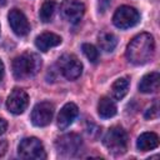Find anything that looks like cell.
Masks as SVG:
<instances>
[{
	"label": "cell",
	"instance_id": "1",
	"mask_svg": "<svg viewBox=\"0 0 160 160\" xmlns=\"http://www.w3.org/2000/svg\"><path fill=\"white\" fill-rule=\"evenodd\" d=\"M155 51V41L151 34L141 32L132 38L126 46V58L134 65H144L149 62Z\"/></svg>",
	"mask_w": 160,
	"mask_h": 160
},
{
	"label": "cell",
	"instance_id": "2",
	"mask_svg": "<svg viewBox=\"0 0 160 160\" xmlns=\"http://www.w3.org/2000/svg\"><path fill=\"white\" fill-rule=\"evenodd\" d=\"M41 68V59L38 54L26 51L16 56L12 61V74L15 79L22 80L31 78L39 72Z\"/></svg>",
	"mask_w": 160,
	"mask_h": 160
},
{
	"label": "cell",
	"instance_id": "3",
	"mask_svg": "<svg viewBox=\"0 0 160 160\" xmlns=\"http://www.w3.org/2000/svg\"><path fill=\"white\" fill-rule=\"evenodd\" d=\"M102 142L109 152L112 155H121L128 148V134L122 128L112 126L106 131Z\"/></svg>",
	"mask_w": 160,
	"mask_h": 160
},
{
	"label": "cell",
	"instance_id": "4",
	"mask_svg": "<svg viewBox=\"0 0 160 160\" xmlns=\"http://www.w3.org/2000/svg\"><path fill=\"white\" fill-rule=\"evenodd\" d=\"M18 154L22 159L28 160H41L46 159L45 149L42 142L38 138H25L20 141Z\"/></svg>",
	"mask_w": 160,
	"mask_h": 160
},
{
	"label": "cell",
	"instance_id": "5",
	"mask_svg": "<svg viewBox=\"0 0 160 160\" xmlns=\"http://www.w3.org/2000/svg\"><path fill=\"white\" fill-rule=\"evenodd\" d=\"M56 68L68 80H75L82 72L81 61L72 54H64L62 56H60L56 62Z\"/></svg>",
	"mask_w": 160,
	"mask_h": 160
},
{
	"label": "cell",
	"instance_id": "6",
	"mask_svg": "<svg viewBox=\"0 0 160 160\" xmlns=\"http://www.w3.org/2000/svg\"><path fill=\"white\" fill-rule=\"evenodd\" d=\"M139 20H140V14L138 12V10L128 5H122L118 8L112 16V22L119 29L132 28L139 22Z\"/></svg>",
	"mask_w": 160,
	"mask_h": 160
},
{
	"label": "cell",
	"instance_id": "7",
	"mask_svg": "<svg viewBox=\"0 0 160 160\" xmlns=\"http://www.w3.org/2000/svg\"><path fill=\"white\" fill-rule=\"evenodd\" d=\"M81 145H82V139L80 138V135L74 134V132L65 134V135L58 138L55 141V148H56L58 152L61 155H65V156L75 155L80 150Z\"/></svg>",
	"mask_w": 160,
	"mask_h": 160
},
{
	"label": "cell",
	"instance_id": "8",
	"mask_svg": "<svg viewBox=\"0 0 160 160\" xmlns=\"http://www.w3.org/2000/svg\"><path fill=\"white\" fill-rule=\"evenodd\" d=\"M85 12V6L78 0H64L60 5V15L64 20L71 24H76L81 20Z\"/></svg>",
	"mask_w": 160,
	"mask_h": 160
},
{
	"label": "cell",
	"instance_id": "9",
	"mask_svg": "<svg viewBox=\"0 0 160 160\" xmlns=\"http://www.w3.org/2000/svg\"><path fill=\"white\" fill-rule=\"evenodd\" d=\"M54 116V105L49 101H41L36 104L31 111V122L35 126L42 128L51 122Z\"/></svg>",
	"mask_w": 160,
	"mask_h": 160
},
{
	"label": "cell",
	"instance_id": "10",
	"mask_svg": "<svg viewBox=\"0 0 160 160\" xmlns=\"http://www.w3.org/2000/svg\"><path fill=\"white\" fill-rule=\"evenodd\" d=\"M28 104H29V96L22 89H14L6 100L8 110L15 115L22 114L24 110L28 108Z\"/></svg>",
	"mask_w": 160,
	"mask_h": 160
},
{
	"label": "cell",
	"instance_id": "11",
	"mask_svg": "<svg viewBox=\"0 0 160 160\" xmlns=\"http://www.w3.org/2000/svg\"><path fill=\"white\" fill-rule=\"evenodd\" d=\"M9 24L11 30L18 35V36H25L30 31V24L24 15V12L19 9H11L8 15Z\"/></svg>",
	"mask_w": 160,
	"mask_h": 160
},
{
	"label": "cell",
	"instance_id": "12",
	"mask_svg": "<svg viewBox=\"0 0 160 160\" xmlns=\"http://www.w3.org/2000/svg\"><path fill=\"white\" fill-rule=\"evenodd\" d=\"M78 114H79V109L74 102L65 104L61 108V110L58 115V126H59V129L64 130V129L69 128L74 122V120L76 119Z\"/></svg>",
	"mask_w": 160,
	"mask_h": 160
},
{
	"label": "cell",
	"instance_id": "13",
	"mask_svg": "<svg viewBox=\"0 0 160 160\" xmlns=\"http://www.w3.org/2000/svg\"><path fill=\"white\" fill-rule=\"evenodd\" d=\"M60 44H61V38L54 32H42L35 39V46L44 52Z\"/></svg>",
	"mask_w": 160,
	"mask_h": 160
},
{
	"label": "cell",
	"instance_id": "14",
	"mask_svg": "<svg viewBox=\"0 0 160 160\" xmlns=\"http://www.w3.org/2000/svg\"><path fill=\"white\" fill-rule=\"evenodd\" d=\"M159 82H160V74L158 71L149 72L142 76V79L139 82V90L144 94H150L155 92L159 89Z\"/></svg>",
	"mask_w": 160,
	"mask_h": 160
},
{
	"label": "cell",
	"instance_id": "15",
	"mask_svg": "<svg viewBox=\"0 0 160 160\" xmlns=\"http://www.w3.org/2000/svg\"><path fill=\"white\" fill-rule=\"evenodd\" d=\"M136 146L140 151L154 150L159 146V136L155 132H142L138 138Z\"/></svg>",
	"mask_w": 160,
	"mask_h": 160
},
{
	"label": "cell",
	"instance_id": "16",
	"mask_svg": "<svg viewBox=\"0 0 160 160\" xmlns=\"http://www.w3.org/2000/svg\"><path fill=\"white\" fill-rule=\"evenodd\" d=\"M118 109H116V105L115 102L108 98V96H102L99 102H98V114L100 118L102 119H110L112 116H115Z\"/></svg>",
	"mask_w": 160,
	"mask_h": 160
},
{
	"label": "cell",
	"instance_id": "17",
	"mask_svg": "<svg viewBox=\"0 0 160 160\" xmlns=\"http://www.w3.org/2000/svg\"><path fill=\"white\" fill-rule=\"evenodd\" d=\"M129 86H130V81L128 78H119L118 80H115L111 85V94L114 99L121 100L128 94Z\"/></svg>",
	"mask_w": 160,
	"mask_h": 160
},
{
	"label": "cell",
	"instance_id": "18",
	"mask_svg": "<svg viewBox=\"0 0 160 160\" xmlns=\"http://www.w3.org/2000/svg\"><path fill=\"white\" fill-rule=\"evenodd\" d=\"M98 42H99V46L101 50H104L106 52H111L118 45V39L111 32H101L99 35Z\"/></svg>",
	"mask_w": 160,
	"mask_h": 160
},
{
	"label": "cell",
	"instance_id": "19",
	"mask_svg": "<svg viewBox=\"0 0 160 160\" xmlns=\"http://www.w3.org/2000/svg\"><path fill=\"white\" fill-rule=\"evenodd\" d=\"M55 8H56V2L54 0H46L42 2L41 8H40V11H39V16H40V20L44 21V22H48L51 20L54 12H55Z\"/></svg>",
	"mask_w": 160,
	"mask_h": 160
},
{
	"label": "cell",
	"instance_id": "20",
	"mask_svg": "<svg viewBox=\"0 0 160 160\" xmlns=\"http://www.w3.org/2000/svg\"><path fill=\"white\" fill-rule=\"evenodd\" d=\"M81 50H82L84 55L88 58L89 61L95 64L99 60V51H98V49L94 45H91V44H82L81 45Z\"/></svg>",
	"mask_w": 160,
	"mask_h": 160
},
{
	"label": "cell",
	"instance_id": "21",
	"mask_svg": "<svg viewBox=\"0 0 160 160\" xmlns=\"http://www.w3.org/2000/svg\"><path fill=\"white\" fill-rule=\"evenodd\" d=\"M144 116H145V119H148V120L156 119V118L159 116V108H158V104L155 102L152 106H150V108H149V109L145 111Z\"/></svg>",
	"mask_w": 160,
	"mask_h": 160
},
{
	"label": "cell",
	"instance_id": "22",
	"mask_svg": "<svg viewBox=\"0 0 160 160\" xmlns=\"http://www.w3.org/2000/svg\"><path fill=\"white\" fill-rule=\"evenodd\" d=\"M109 5H111V0H100V2H99V9H100L101 11H105Z\"/></svg>",
	"mask_w": 160,
	"mask_h": 160
},
{
	"label": "cell",
	"instance_id": "23",
	"mask_svg": "<svg viewBox=\"0 0 160 160\" xmlns=\"http://www.w3.org/2000/svg\"><path fill=\"white\" fill-rule=\"evenodd\" d=\"M6 128H8V122H6V120H4V119L0 118V135L4 134V132L6 131Z\"/></svg>",
	"mask_w": 160,
	"mask_h": 160
},
{
	"label": "cell",
	"instance_id": "24",
	"mask_svg": "<svg viewBox=\"0 0 160 160\" xmlns=\"http://www.w3.org/2000/svg\"><path fill=\"white\" fill-rule=\"evenodd\" d=\"M6 151V141H0V155Z\"/></svg>",
	"mask_w": 160,
	"mask_h": 160
},
{
	"label": "cell",
	"instance_id": "25",
	"mask_svg": "<svg viewBox=\"0 0 160 160\" xmlns=\"http://www.w3.org/2000/svg\"><path fill=\"white\" fill-rule=\"evenodd\" d=\"M4 71H5V68H4V62L0 60V81L2 80L4 78Z\"/></svg>",
	"mask_w": 160,
	"mask_h": 160
},
{
	"label": "cell",
	"instance_id": "26",
	"mask_svg": "<svg viewBox=\"0 0 160 160\" xmlns=\"http://www.w3.org/2000/svg\"><path fill=\"white\" fill-rule=\"evenodd\" d=\"M4 1H5V0H0V2H4Z\"/></svg>",
	"mask_w": 160,
	"mask_h": 160
}]
</instances>
